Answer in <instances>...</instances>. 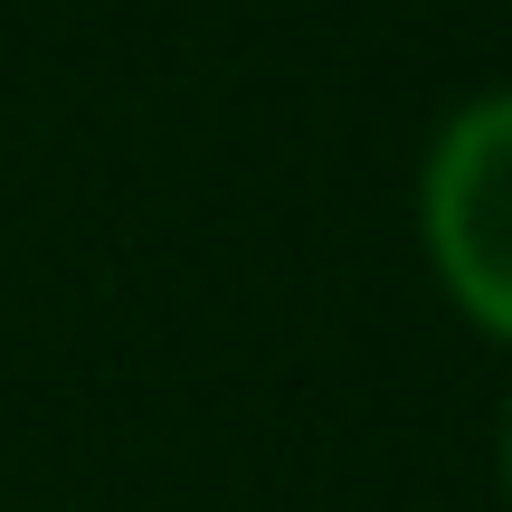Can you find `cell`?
<instances>
[{
	"instance_id": "cell-1",
	"label": "cell",
	"mask_w": 512,
	"mask_h": 512,
	"mask_svg": "<svg viewBox=\"0 0 512 512\" xmlns=\"http://www.w3.org/2000/svg\"><path fill=\"white\" fill-rule=\"evenodd\" d=\"M418 238L475 332L512 342V86L465 95L418 171Z\"/></svg>"
},
{
	"instance_id": "cell-2",
	"label": "cell",
	"mask_w": 512,
	"mask_h": 512,
	"mask_svg": "<svg viewBox=\"0 0 512 512\" xmlns=\"http://www.w3.org/2000/svg\"><path fill=\"white\" fill-rule=\"evenodd\" d=\"M503 484H512V408H503Z\"/></svg>"
}]
</instances>
